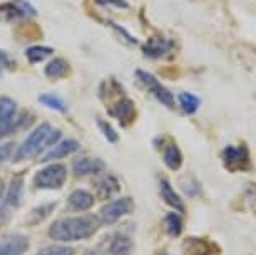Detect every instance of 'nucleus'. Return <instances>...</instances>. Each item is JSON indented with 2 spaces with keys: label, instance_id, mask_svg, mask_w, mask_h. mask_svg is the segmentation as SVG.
<instances>
[{
  "label": "nucleus",
  "instance_id": "nucleus-19",
  "mask_svg": "<svg viewBox=\"0 0 256 255\" xmlns=\"http://www.w3.org/2000/svg\"><path fill=\"white\" fill-rule=\"evenodd\" d=\"M164 225H166V232L171 237H180L182 232V220L178 213H168L164 218Z\"/></svg>",
  "mask_w": 256,
  "mask_h": 255
},
{
  "label": "nucleus",
  "instance_id": "nucleus-27",
  "mask_svg": "<svg viewBox=\"0 0 256 255\" xmlns=\"http://www.w3.org/2000/svg\"><path fill=\"white\" fill-rule=\"evenodd\" d=\"M98 124L100 128V131L104 133V136L108 138V141H110V143H118L119 141V134L116 133V129L110 126L109 123H106L104 119H98Z\"/></svg>",
  "mask_w": 256,
  "mask_h": 255
},
{
  "label": "nucleus",
  "instance_id": "nucleus-17",
  "mask_svg": "<svg viewBox=\"0 0 256 255\" xmlns=\"http://www.w3.org/2000/svg\"><path fill=\"white\" fill-rule=\"evenodd\" d=\"M22 190H24V181L22 178H14L10 186H8V191H7V203L10 206H17L20 203V198H22Z\"/></svg>",
  "mask_w": 256,
  "mask_h": 255
},
{
  "label": "nucleus",
  "instance_id": "nucleus-2",
  "mask_svg": "<svg viewBox=\"0 0 256 255\" xmlns=\"http://www.w3.org/2000/svg\"><path fill=\"white\" fill-rule=\"evenodd\" d=\"M57 139H60V131L52 129L50 124H47V123L40 124V126L34 129V133L22 143V146L18 148V151H17V156L14 158V161H22L34 155H37V153L42 151L44 148L57 143Z\"/></svg>",
  "mask_w": 256,
  "mask_h": 255
},
{
  "label": "nucleus",
  "instance_id": "nucleus-3",
  "mask_svg": "<svg viewBox=\"0 0 256 255\" xmlns=\"http://www.w3.org/2000/svg\"><path fill=\"white\" fill-rule=\"evenodd\" d=\"M132 250V242L124 233H109L99 243L96 255H129Z\"/></svg>",
  "mask_w": 256,
  "mask_h": 255
},
{
  "label": "nucleus",
  "instance_id": "nucleus-12",
  "mask_svg": "<svg viewBox=\"0 0 256 255\" xmlns=\"http://www.w3.org/2000/svg\"><path fill=\"white\" fill-rule=\"evenodd\" d=\"M159 190H161L162 200L166 201L169 206H172V208H176L180 211H184V201L181 200V195L176 193L174 188H172L168 180H161V183H159Z\"/></svg>",
  "mask_w": 256,
  "mask_h": 255
},
{
  "label": "nucleus",
  "instance_id": "nucleus-7",
  "mask_svg": "<svg viewBox=\"0 0 256 255\" xmlns=\"http://www.w3.org/2000/svg\"><path fill=\"white\" fill-rule=\"evenodd\" d=\"M16 101L10 98L0 99V138L14 131V128H16Z\"/></svg>",
  "mask_w": 256,
  "mask_h": 255
},
{
  "label": "nucleus",
  "instance_id": "nucleus-15",
  "mask_svg": "<svg viewBox=\"0 0 256 255\" xmlns=\"http://www.w3.org/2000/svg\"><path fill=\"white\" fill-rule=\"evenodd\" d=\"M210 242L202 238H188L184 242V255H211Z\"/></svg>",
  "mask_w": 256,
  "mask_h": 255
},
{
  "label": "nucleus",
  "instance_id": "nucleus-25",
  "mask_svg": "<svg viewBox=\"0 0 256 255\" xmlns=\"http://www.w3.org/2000/svg\"><path fill=\"white\" fill-rule=\"evenodd\" d=\"M152 94L156 96V99L159 101L161 104L168 106V108H174V98H172L171 91H168L164 86L159 84L156 89L152 91Z\"/></svg>",
  "mask_w": 256,
  "mask_h": 255
},
{
  "label": "nucleus",
  "instance_id": "nucleus-26",
  "mask_svg": "<svg viewBox=\"0 0 256 255\" xmlns=\"http://www.w3.org/2000/svg\"><path fill=\"white\" fill-rule=\"evenodd\" d=\"M136 78L141 81V83L146 86L148 89H151V91H154L159 86V81L154 78V74H149V72H146V71L138 69L136 71Z\"/></svg>",
  "mask_w": 256,
  "mask_h": 255
},
{
  "label": "nucleus",
  "instance_id": "nucleus-1",
  "mask_svg": "<svg viewBox=\"0 0 256 255\" xmlns=\"http://www.w3.org/2000/svg\"><path fill=\"white\" fill-rule=\"evenodd\" d=\"M99 228V222L96 216H79V218H62L52 223L49 230L50 238L72 242L90 237Z\"/></svg>",
  "mask_w": 256,
  "mask_h": 255
},
{
  "label": "nucleus",
  "instance_id": "nucleus-16",
  "mask_svg": "<svg viewBox=\"0 0 256 255\" xmlns=\"http://www.w3.org/2000/svg\"><path fill=\"white\" fill-rule=\"evenodd\" d=\"M164 163L171 168V170H180L181 163H182V155L181 150L176 146L174 143H171L164 151Z\"/></svg>",
  "mask_w": 256,
  "mask_h": 255
},
{
  "label": "nucleus",
  "instance_id": "nucleus-11",
  "mask_svg": "<svg viewBox=\"0 0 256 255\" xmlns=\"http://www.w3.org/2000/svg\"><path fill=\"white\" fill-rule=\"evenodd\" d=\"M110 116H116L120 123H131V119L136 116V109H134L132 101L129 99H120L114 104V108H110Z\"/></svg>",
  "mask_w": 256,
  "mask_h": 255
},
{
  "label": "nucleus",
  "instance_id": "nucleus-31",
  "mask_svg": "<svg viewBox=\"0 0 256 255\" xmlns=\"http://www.w3.org/2000/svg\"><path fill=\"white\" fill-rule=\"evenodd\" d=\"M12 150H14V143H7L0 146V163H4L12 155Z\"/></svg>",
  "mask_w": 256,
  "mask_h": 255
},
{
  "label": "nucleus",
  "instance_id": "nucleus-6",
  "mask_svg": "<svg viewBox=\"0 0 256 255\" xmlns=\"http://www.w3.org/2000/svg\"><path fill=\"white\" fill-rule=\"evenodd\" d=\"M132 200L131 198H119L112 201V203L106 205L102 211H100V220L104 223H114L118 222L120 216H124L126 213H131L132 211Z\"/></svg>",
  "mask_w": 256,
  "mask_h": 255
},
{
  "label": "nucleus",
  "instance_id": "nucleus-20",
  "mask_svg": "<svg viewBox=\"0 0 256 255\" xmlns=\"http://www.w3.org/2000/svg\"><path fill=\"white\" fill-rule=\"evenodd\" d=\"M54 54V49L52 47H46V46H34V47H28L26 56L27 59L30 62H40L44 61L46 57H49Z\"/></svg>",
  "mask_w": 256,
  "mask_h": 255
},
{
  "label": "nucleus",
  "instance_id": "nucleus-9",
  "mask_svg": "<svg viewBox=\"0 0 256 255\" xmlns=\"http://www.w3.org/2000/svg\"><path fill=\"white\" fill-rule=\"evenodd\" d=\"M92 205H94V196L88 193L86 190L72 191L69 195V198H67V206H69V210L84 211V210H89Z\"/></svg>",
  "mask_w": 256,
  "mask_h": 255
},
{
  "label": "nucleus",
  "instance_id": "nucleus-8",
  "mask_svg": "<svg viewBox=\"0 0 256 255\" xmlns=\"http://www.w3.org/2000/svg\"><path fill=\"white\" fill-rule=\"evenodd\" d=\"M169 51H171V42L161 36L151 37V39L142 46V52L148 57H151V59H159V57L166 56Z\"/></svg>",
  "mask_w": 256,
  "mask_h": 255
},
{
  "label": "nucleus",
  "instance_id": "nucleus-32",
  "mask_svg": "<svg viewBox=\"0 0 256 255\" xmlns=\"http://www.w3.org/2000/svg\"><path fill=\"white\" fill-rule=\"evenodd\" d=\"M0 66H2V67H8V69H12V67H14V61L6 54V52H2V51H0Z\"/></svg>",
  "mask_w": 256,
  "mask_h": 255
},
{
  "label": "nucleus",
  "instance_id": "nucleus-23",
  "mask_svg": "<svg viewBox=\"0 0 256 255\" xmlns=\"http://www.w3.org/2000/svg\"><path fill=\"white\" fill-rule=\"evenodd\" d=\"M98 190H99L100 198H109L110 195H114L116 191H119L118 180L112 176H106L104 180H100V183L98 185Z\"/></svg>",
  "mask_w": 256,
  "mask_h": 255
},
{
  "label": "nucleus",
  "instance_id": "nucleus-33",
  "mask_svg": "<svg viewBox=\"0 0 256 255\" xmlns=\"http://www.w3.org/2000/svg\"><path fill=\"white\" fill-rule=\"evenodd\" d=\"M7 220H8V213L4 208H0V227H2V225H6Z\"/></svg>",
  "mask_w": 256,
  "mask_h": 255
},
{
  "label": "nucleus",
  "instance_id": "nucleus-34",
  "mask_svg": "<svg viewBox=\"0 0 256 255\" xmlns=\"http://www.w3.org/2000/svg\"><path fill=\"white\" fill-rule=\"evenodd\" d=\"M4 193V185H2V181H0V196H2Z\"/></svg>",
  "mask_w": 256,
  "mask_h": 255
},
{
  "label": "nucleus",
  "instance_id": "nucleus-5",
  "mask_svg": "<svg viewBox=\"0 0 256 255\" xmlns=\"http://www.w3.org/2000/svg\"><path fill=\"white\" fill-rule=\"evenodd\" d=\"M224 166L230 171L238 170H248L250 168V151L244 144L241 146H226L223 153H221Z\"/></svg>",
  "mask_w": 256,
  "mask_h": 255
},
{
  "label": "nucleus",
  "instance_id": "nucleus-24",
  "mask_svg": "<svg viewBox=\"0 0 256 255\" xmlns=\"http://www.w3.org/2000/svg\"><path fill=\"white\" fill-rule=\"evenodd\" d=\"M22 9L20 7H16L14 4H4L0 6V19L2 21H14V19H18L22 17Z\"/></svg>",
  "mask_w": 256,
  "mask_h": 255
},
{
  "label": "nucleus",
  "instance_id": "nucleus-30",
  "mask_svg": "<svg viewBox=\"0 0 256 255\" xmlns=\"http://www.w3.org/2000/svg\"><path fill=\"white\" fill-rule=\"evenodd\" d=\"M100 6H114V7H119V9H128L129 4L126 0H96Z\"/></svg>",
  "mask_w": 256,
  "mask_h": 255
},
{
  "label": "nucleus",
  "instance_id": "nucleus-13",
  "mask_svg": "<svg viewBox=\"0 0 256 255\" xmlns=\"http://www.w3.org/2000/svg\"><path fill=\"white\" fill-rule=\"evenodd\" d=\"M28 242L26 237H20V235H16V237H10L7 242H4L0 245V255H22L27 250Z\"/></svg>",
  "mask_w": 256,
  "mask_h": 255
},
{
  "label": "nucleus",
  "instance_id": "nucleus-21",
  "mask_svg": "<svg viewBox=\"0 0 256 255\" xmlns=\"http://www.w3.org/2000/svg\"><path fill=\"white\" fill-rule=\"evenodd\" d=\"M180 103H181V108L182 111L186 114H194L200 108V98L191 93H181L180 94Z\"/></svg>",
  "mask_w": 256,
  "mask_h": 255
},
{
  "label": "nucleus",
  "instance_id": "nucleus-29",
  "mask_svg": "<svg viewBox=\"0 0 256 255\" xmlns=\"http://www.w3.org/2000/svg\"><path fill=\"white\" fill-rule=\"evenodd\" d=\"M110 26H112V29L116 32H119V36L122 37V39L128 42V44H131V46H138L139 42H138V39L134 36H131V34H129L128 31H126L124 27H120V26H118V24H110Z\"/></svg>",
  "mask_w": 256,
  "mask_h": 255
},
{
  "label": "nucleus",
  "instance_id": "nucleus-18",
  "mask_svg": "<svg viewBox=\"0 0 256 255\" xmlns=\"http://www.w3.org/2000/svg\"><path fill=\"white\" fill-rule=\"evenodd\" d=\"M67 72H69V64L66 59H54L46 67V74L49 78H60V76H66Z\"/></svg>",
  "mask_w": 256,
  "mask_h": 255
},
{
  "label": "nucleus",
  "instance_id": "nucleus-22",
  "mask_svg": "<svg viewBox=\"0 0 256 255\" xmlns=\"http://www.w3.org/2000/svg\"><path fill=\"white\" fill-rule=\"evenodd\" d=\"M38 103L47 106V108H50V109H56V111H60V113L67 111L66 103L56 94H40L38 96Z\"/></svg>",
  "mask_w": 256,
  "mask_h": 255
},
{
  "label": "nucleus",
  "instance_id": "nucleus-4",
  "mask_svg": "<svg viewBox=\"0 0 256 255\" xmlns=\"http://www.w3.org/2000/svg\"><path fill=\"white\" fill-rule=\"evenodd\" d=\"M67 170L64 165H50L42 168L34 178V185L37 188H60L66 181Z\"/></svg>",
  "mask_w": 256,
  "mask_h": 255
},
{
  "label": "nucleus",
  "instance_id": "nucleus-28",
  "mask_svg": "<svg viewBox=\"0 0 256 255\" xmlns=\"http://www.w3.org/2000/svg\"><path fill=\"white\" fill-rule=\"evenodd\" d=\"M37 255H74V248L70 247H50L40 250Z\"/></svg>",
  "mask_w": 256,
  "mask_h": 255
},
{
  "label": "nucleus",
  "instance_id": "nucleus-10",
  "mask_svg": "<svg viewBox=\"0 0 256 255\" xmlns=\"http://www.w3.org/2000/svg\"><path fill=\"white\" fill-rule=\"evenodd\" d=\"M104 161L98 160V158H79L74 163V173L77 176H84V175H92V173L102 171Z\"/></svg>",
  "mask_w": 256,
  "mask_h": 255
},
{
  "label": "nucleus",
  "instance_id": "nucleus-14",
  "mask_svg": "<svg viewBox=\"0 0 256 255\" xmlns=\"http://www.w3.org/2000/svg\"><path fill=\"white\" fill-rule=\"evenodd\" d=\"M79 150V143L76 141V139H64V141H60L54 150H50L47 155L42 158V161H49V160H57V158H64L67 155H70V153H74Z\"/></svg>",
  "mask_w": 256,
  "mask_h": 255
}]
</instances>
